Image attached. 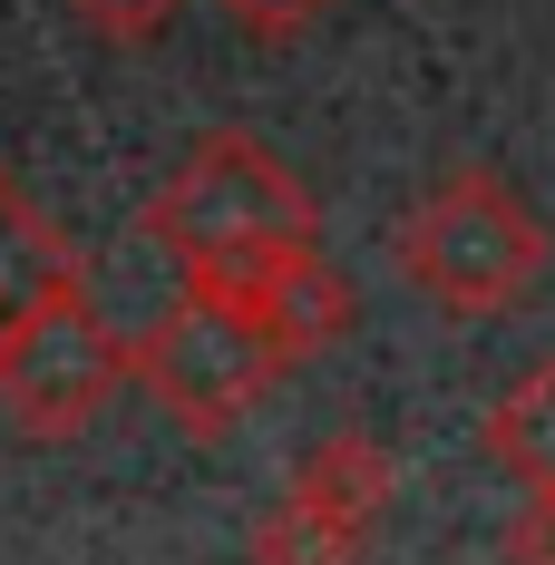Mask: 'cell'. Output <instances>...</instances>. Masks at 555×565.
Returning a JSON list of instances; mask_svg holds the SVG:
<instances>
[{
	"label": "cell",
	"instance_id": "cell-1",
	"mask_svg": "<svg viewBox=\"0 0 555 565\" xmlns=\"http://www.w3.org/2000/svg\"><path fill=\"white\" fill-rule=\"evenodd\" d=\"M147 244L185 274V292L244 302L274 274H292L302 254H322V205L264 137L205 127L175 157V175L147 195Z\"/></svg>",
	"mask_w": 555,
	"mask_h": 565
},
{
	"label": "cell",
	"instance_id": "cell-2",
	"mask_svg": "<svg viewBox=\"0 0 555 565\" xmlns=\"http://www.w3.org/2000/svg\"><path fill=\"white\" fill-rule=\"evenodd\" d=\"M399 254V282L448 312V322H488V312H516L536 282H546V225L516 205V185L488 167H448L409 195V215L389 234Z\"/></svg>",
	"mask_w": 555,
	"mask_h": 565
},
{
	"label": "cell",
	"instance_id": "cell-3",
	"mask_svg": "<svg viewBox=\"0 0 555 565\" xmlns=\"http://www.w3.org/2000/svg\"><path fill=\"white\" fill-rule=\"evenodd\" d=\"M137 381L157 391L185 439H224L254 399L282 381V351L274 332L244 312V302H224V292H175L167 312L147 322L137 341Z\"/></svg>",
	"mask_w": 555,
	"mask_h": 565
},
{
	"label": "cell",
	"instance_id": "cell-4",
	"mask_svg": "<svg viewBox=\"0 0 555 565\" xmlns=\"http://www.w3.org/2000/svg\"><path fill=\"white\" fill-rule=\"evenodd\" d=\"M127 371H137L127 332L88 292H68V302H50L40 322H20V332L0 341V409H10L20 439H78L117 399Z\"/></svg>",
	"mask_w": 555,
	"mask_h": 565
},
{
	"label": "cell",
	"instance_id": "cell-5",
	"mask_svg": "<svg viewBox=\"0 0 555 565\" xmlns=\"http://www.w3.org/2000/svg\"><path fill=\"white\" fill-rule=\"evenodd\" d=\"M68 292H88L78 282V244L40 215V195L20 175L0 167V341L20 322H40L50 302H68Z\"/></svg>",
	"mask_w": 555,
	"mask_h": 565
},
{
	"label": "cell",
	"instance_id": "cell-6",
	"mask_svg": "<svg viewBox=\"0 0 555 565\" xmlns=\"http://www.w3.org/2000/svg\"><path fill=\"white\" fill-rule=\"evenodd\" d=\"M389 488H399V468H389V449L371 439V429H332L322 449H302V468H292V488L282 498H302L312 516H332L341 536H381L389 516Z\"/></svg>",
	"mask_w": 555,
	"mask_h": 565
},
{
	"label": "cell",
	"instance_id": "cell-7",
	"mask_svg": "<svg viewBox=\"0 0 555 565\" xmlns=\"http://www.w3.org/2000/svg\"><path fill=\"white\" fill-rule=\"evenodd\" d=\"M244 312L274 332L282 371H292V361H322V351L351 332V312H361V302H351V282L332 274V254H302L292 274H274L264 292H244Z\"/></svg>",
	"mask_w": 555,
	"mask_h": 565
},
{
	"label": "cell",
	"instance_id": "cell-8",
	"mask_svg": "<svg viewBox=\"0 0 555 565\" xmlns=\"http://www.w3.org/2000/svg\"><path fill=\"white\" fill-rule=\"evenodd\" d=\"M488 458H498L526 498H555V361L516 371L498 391V409H488Z\"/></svg>",
	"mask_w": 555,
	"mask_h": 565
},
{
	"label": "cell",
	"instance_id": "cell-9",
	"mask_svg": "<svg viewBox=\"0 0 555 565\" xmlns=\"http://www.w3.org/2000/svg\"><path fill=\"white\" fill-rule=\"evenodd\" d=\"M371 546L361 536H341L332 516H312L302 498H274V508L254 516V546H244V565H361Z\"/></svg>",
	"mask_w": 555,
	"mask_h": 565
},
{
	"label": "cell",
	"instance_id": "cell-10",
	"mask_svg": "<svg viewBox=\"0 0 555 565\" xmlns=\"http://www.w3.org/2000/svg\"><path fill=\"white\" fill-rule=\"evenodd\" d=\"M175 10H185V0H68V20H78L88 40H108V50H147V40H167Z\"/></svg>",
	"mask_w": 555,
	"mask_h": 565
},
{
	"label": "cell",
	"instance_id": "cell-11",
	"mask_svg": "<svg viewBox=\"0 0 555 565\" xmlns=\"http://www.w3.org/2000/svg\"><path fill=\"white\" fill-rule=\"evenodd\" d=\"M224 20L244 30V40H302V30H322L341 0H215Z\"/></svg>",
	"mask_w": 555,
	"mask_h": 565
},
{
	"label": "cell",
	"instance_id": "cell-12",
	"mask_svg": "<svg viewBox=\"0 0 555 565\" xmlns=\"http://www.w3.org/2000/svg\"><path fill=\"white\" fill-rule=\"evenodd\" d=\"M506 565H555V498H526L506 516Z\"/></svg>",
	"mask_w": 555,
	"mask_h": 565
}]
</instances>
